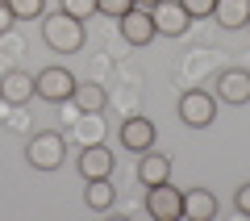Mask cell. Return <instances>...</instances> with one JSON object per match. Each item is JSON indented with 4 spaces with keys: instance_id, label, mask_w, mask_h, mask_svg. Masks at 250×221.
<instances>
[{
    "instance_id": "cell-3",
    "label": "cell",
    "mask_w": 250,
    "mask_h": 221,
    "mask_svg": "<svg viewBox=\"0 0 250 221\" xmlns=\"http://www.w3.org/2000/svg\"><path fill=\"white\" fill-rule=\"evenodd\" d=\"M75 75L67 67H42L34 75V96H42V100H50V105H67L71 100V92H75Z\"/></svg>"
},
{
    "instance_id": "cell-7",
    "label": "cell",
    "mask_w": 250,
    "mask_h": 221,
    "mask_svg": "<svg viewBox=\"0 0 250 221\" xmlns=\"http://www.w3.org/2000/svg\"><path fill=\"white\" fill-rule=\"evenodd\" d=\"M117 25H121V38L129 46H150L154 38H159V29H154V17H150V9H129L125 17H117Z\"/></svg>"
},
{
    "instance_id": "cell-22",
    "label": "cell",
    "mask_w": 250,
    "mask_h": 221,
    "mask_svg": "<svg viewBox=\"0 0 250 221\" xmlns=\"http://www.w3.org/2000/svg\"><path fill=\"white\" fill-rule=\"evenodd\" d=\"M13 25H17V17H13L9 0H4V4H0V34H4V29H13Z\"/></svg>"
},
{
    "instance_id": "cell-20",
    "label": "cell",
    "mask_w": 250,
    "mask_h": 221,
    "mask_svg": "<svg viewBox=\"0 0 250 221\" xmlns=\"http://www.w3.org/2000/svg\"><path fill=\"white\" fill-rule=\"evenodd\" d=\"M179 4H184L188 17L196 21V17H213V4H217V0H179Z\"/></svg>"
},
{
    "instance_id": "cell-25",
    "label": "cell",
    "mask_w": 250,
    "mask_h": 221,
    "mask_svg": "<svg viewBox=\"0 0 250 221\" xmlns=\"http://www.w3.org/2000/svg\"><path fill=\"white\" fill-rule=\"evenodd\" d=\"M0 4H4V0H0Z\"/></svg>"
},
{
    "instance_id": "cell-9",
    "label": "cell",
    "mask_w": 250,
    "mask_h": 221,
    "mask_svg": "<svg viewBox=\"0 0 250 221\" xmlns=\"http://www.w3.org/2000/svg\"><path fill=\"white\" fill-rule=\"evenodd\" d=\"M217 100L225 105H250V71L242 67H229L217 75Z\"/></svg>"
},
{
    "instance_id": "cell-19",
    "label": "cell",
    "mask_w": 250,
    "mask_h": 221,
    "mask_svg": "<svg viewBox=\"0 0 250 221\" xmlns=\"http://www.w3.org/2000/svg\"><path fill=\"white\" fill-rule=\"evenodd\" d=\"M129 9H134V0H96V13L104 17H125Z\"/></svg>"
},
{
    "instance_id": "cell-24",
    "label": "cell",
    "mask_w": 250,
    "mask_h": 221,
    "mask_svg": "<svg viewBox=\"0 0 250 221\" xmlns=\"http://www.w3.org/2000/svg\"><path fill=\"white\" fill-rule=\"evenodd\" d=\"M246 29H250V21H246Z\"/></svg>"
},
{
    "instance_id": "cell-21",
    "label": "cell",
    "mask_w": 250,
    "mask_h": 221,
    "mask_svg": "<svg viewBox=\"0 0 250 221\" xmlns=\"http://www.w3.org/2000/svg\"><path fill=\"white\" fill-rule=\"evenodd\" d=\"M233 209H238L242 217H250V179L238 188V192H233Z\"/></svg>"
},
{
    "instance_id": "cell-8",
    "label": "cell",
    "mask_w": 250,
    "mask_h": 221,
    "mask_svg": "<svg viewBox=\"0 0 250 221\" xmlns=\"http://www.w3.org/2000/svg\"><path fill=\"white\" fill-rule=\"evenodd\" d=\"M154 142H159V130H154L150 117H129V121H121V146L125 151L142 155V151H150Z\"/></svg>"
},
{
    "instance_id": "cell-16",
    "label": "cell",
    "mask_w": 250,
    "mask_h": 221,
    "mask_svg": "<svg viewBox=\"0 0 250 221\" xmlns=\"http://www.w3.org/2000/svg\"><path fill=\"white\" fill-rule=\"evenodd\" d=\"M83 200H88L92 213H108V209L117 204V188L108 184V176H104V179H88V188H83Z\"/></svg>"
},
{
    "instance_id": "cell-1",
    "label": "cell",
    "mask_w": 250,
    "mask_h": 221,
    "mask_svg": "<svg viewBox=\"0 0 250 221\" xmlns=\"http://www.w3.org/2000/svg\"><path fill=\"white\" fill-rule=\"evenodd\" d=\"M42 42L50 46L54 54H75L83 46V21H75V17H67V13H42Z\"/></svg>"
},
{
    "instance_id": "cell-6",
    "label": "cell",
    "mask_w": 250,
    "mask_h": 221,
    "mask_svg": "<svg viewBox=\"0 0 250 221\" xmlns=\"http://www.w3.org/2000/svg\"><path fill=\"white\" fill-rule=\"evenodd\" d=\"M150 17H154L159 38H184L188 25H192V17L184 13V4H179V0H159V4L150 9Z\"/></svg>"
},
{
    "instance_id": "cell-12",
    "label": "cell",
    "mask_w": 250,
    "mask_h": 221,
    "mask_svg": "<svg viewBox=\"0 0 250 221\" xmlns=\"http://www.w3.org/2000/svg\"><path fill=\"white\" fill-rule=\"evenodd\" d=\"M29 96H34V75H29V71L0 75V100H4V105H25Z\"/></svg>"
},
{
    "instance_id": "cell-18",
    "label": "cell",
    "mask_w": 250,
    "mask_h": 221,
    "mask_svg": "<svg viewBox=\"0 0 250 221\" xmlns=\"http://www.w3.org/2000/svg\"><path fill=\"white\" fill-rule=\"evenodd\" d=\"M59 9L67 13V17H75V21H88L92 13H96V0H62Z\"/></svg>"
},
{
    "instance_id": "cell-10",
    "label": "cell",
    "mask_w": 250,
    "mask_h": 221,
    "mask_svg": "<svg viewBox=\"0 0 250 221\" xmlns=\"http://www.w3.org/2000/svg\"><path fill=\"white\" fill-rule=\"evenodd\" d=\"M80 176L83 179H104L113 176V151H108L104 142H88L80 151Z\"/></svg>"
},
{
    "instance_id": "cell-17",
    "label": "cell",
    "mask_w": 250,
    "mask_h": 221,
    "mask_svg": "<svg viewBox=\"0 0 250 221\" xmlns=\"http://www.w3.org/2000/svg\"><path fill=\"white\" fill-rule=\"evenodd\" d=\"M9 9H13L17 21H34V17L46 13V0H9Z\"/></svg>"
},
{
    "instance_id": "cell-5",
    "label": "cell",
    "mask_w": 250,
    "mask_h": 221,
    "mask_svg": "<svg viewBox=\"0 0 250 221\" xmlns=\"http://www.w3.org/2000/svg\"><path fill=\"white\" fill-rule=\"evenodd\" d=\"M179 121L192 125V130H208V125L217 121V96H208V92L192 88L179 96Z\"/></svg>"
},
{
    "instance_id": "cell-2",
    "label": "cell",
    "mask_w": 250,
    "mask_h": 221,
    "mask_svg": "<svg viewBox=\"0 0 250 221\" xmlns=\"http://www.w3.org/2000/svg\"><path fill=\"white\" fill-rule=\"evenodd\" d=\"M25 159L34 171H59L67 163V138L59 130H42L25 142Z\"/></svg>"
},
{
    "instance_id": "cell-4",
    "label": "cell",
    "mask_w": 250,
    "mask_h": 221,
    "mask_svg": "<svg viewBox=\"0 0 250 221\" xmlns=\"http://www.w3.org/2000/svg\"><path fill=\"white\" fill-rule=\"evenodd\" d=\"M146 213H150L154 221H179L184 217V188H175L171 179L146 188Z\"/></svg>"
},
{
    "instance_id": "cell-11",
    "label": "cell",
    "mask_w": 250,
    "mask_h": 221,
    "mask_svg": "<svg viewBox=\"0 0 250 221\" xmlns=\"http://www.w3.org/2000/svg\"><path fill=\"white\" fill-rule=\"evenodd\" d=\"M138 179H142V188L167 184L171 179V155H154V146L142 151V159H138Z\"/></svg>"
},
{
    "instance_id": "cell-14",
    "label": "cell",
    "mask_w": 250,
    "mask_h": 221,
    "mask_svg": "<svg viewBox=\"0 0 250 221\" xmlns=\"http://www.w3.org/2000/svg\"><path fill=\"white\" fill-rule=\"evenodd\" d=\"M213 21L221 29H246L250 21V0H217L213 4Z\"/></svg>"
},
{
    "instance_id": "cell-15",
    "label": "cell",
    "mask_w": 250,
    "mask_h": 221,
    "mask_svg": "<svg viewBox=\"0 0 250 221\" xmlns=\"http://www.w3.org/2000/svg\"><path fill=\"white\" fill-rule=\"evenodd\" d=\"M104 88H100L96 80H88V84H75V92H71V105H75V113H100L104 109Z\"/></svg>"
},
{
    "instance_id": "cell-13",
    "label": "cell",
    "mask_w": 250,
    "mask_h": 221,
    "mask_svg": "<svg viewBox=\"0 0 250 221\" xmlns=\"http://www.w3.org/2000/svg\"><path fill=\"white\" fill-rule=\"evenodd\" d=\"M184 217L188 221H213L217 217V196L208 188H188L184 192Z\"/></svg>"
},
{
    "instance_id": "cell-23",
    "label": "cell",
    "mask_w": 250,
    "mask_h": 221,
    "mask_svg": "<svg viewBox=\"0 0 250 221\" xmlns=\"http://www.w3.org/2000/svg\"><path fill=\"white\" fill-rule=\"evenodd\" d=\"M138 9H154V4H159V0H134Z\"/></svg>"
}]
</instances>
